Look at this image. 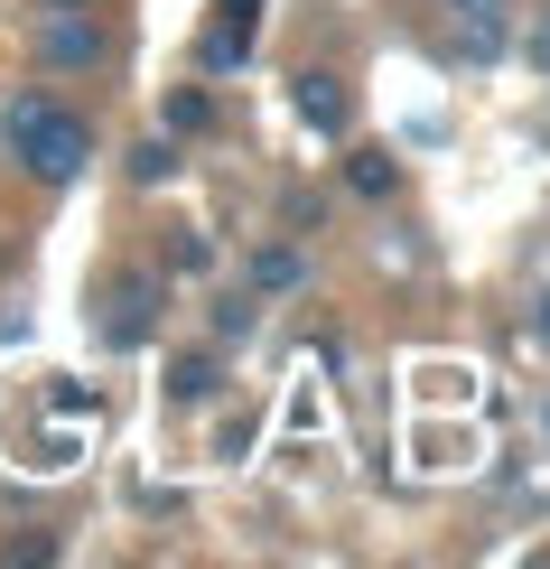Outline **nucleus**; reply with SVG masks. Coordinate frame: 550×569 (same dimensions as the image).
I'll return each instance as SVG.
<instances>
[{
  "mask_svg": "<svg viewBox=\"0 0 550 569\" xmlns=\"http://www.w3.org/2000/svg\"><path fill=\"white\" fill-rule=\"evenodd\" d=\"M532 337H541V346H550V290H541V299H532Z\"/></svg>",
  "mask_w": 550,
  "mask_h": 569,
  "instance_id": "nucleus-14",
  "label": "nucleus"
},
{
  "mask_svg": "<svg viewBox=\"0 0 550 569\" xmlns=\"http://www.w3.org/2000/svg\"><path fill=\"white\" fill-rule=\"evenodd\" d=\"M346 178H354V197H392V187H401V169H392L382 150H354V159H346Z\"/></svg>",
  "mask_w": 550,
  "mask_h": 569,
  "instance_id": "nucleus-9",
  "label": "nucleus"
},
{
  "mask_svg": "<svg viewBox=\"0 0 550 569\" xmlns=\"http://www.w3.org/2000/svg\"><path fill=\"white\" fill-rule=\"evenodd\" d=\"M47 57L57 66H93L103 57V29H93V19H57V29H47Z\"/></svg>",
  "mask_w": 550,
  "mask_h": 569,
  "instance_id": "nucleus-5",
  "label": "nucleus"
},
{
  "mask_svg": "<svg viewBox=\"0 0 550 569\" xmlns=\"http://www.w3.org/2000/svg\"><path fill=\"white\" fill-rule=\"evenodd\" d=\"M252 327H261V308H252V299H224V308H214V346H243Z\"/></svg>",
  "mask_w": 550,
  "mask_h": 569,
  "instance_id": "nucleus-11",
  "label": "nucleus"
},
{
  "mask_svg": "<svg viewBox=\"0 0 550 569\" xmlns=\"http://www.w3.org/2000/svg\"><path fill=\"white\" fill-rule=\"evenodd\" d=\"M150 308H159V280H112V318H103V337L112 346H150Z\"/></svg>",
  "mask_w": 550,
  "mask_h": 569,
  "instance_id": "nucleus-4",
  "label": "nucleus"
},
{
  "mask_svg": "<svg viewBox=\"0 0 550 569\" xmlns=\"http://www.w3.org/2000/svg\"><path fill=\"white\" fill-rule=\"evenodd\" d=\"M214 10H224V19H214V29H206V47H197V57H206V76H224V66H243V57H252L261 0H214Z\"/></svg>",
  "mask_w": 550,
  "mask_h": 569,
  "instance_id": "nucleus-2",
  "label": "nucleus"
},
{
  "mask_svg": "<svg viewBox=\"0 0 550 569\" xmlns=\"http://www.w3.org/2000/svg\"><path fill=\"white\" fill-rule=\"evenodd\" d=\"M0 150L19 159L38 187H66L84 169V150H93V131H84V112H66V103H47V93H19L10 112H0Z\"/></svg>",
  "mask_w": 550,
  "mask_h": 569,
  "instance_id": "nucleus-1",
  "label": "nucleus"
},
{
  "mask_svg": "<svg viewBox=\"0 0 550 569\" xmlns=\"http://www.w3.org/2000/svg\"><path fill=\"white\" fill-rule=\"evenodd\" d=\"M169 392H178V401H214V392H224V365H214V355H178V365H169Z\"/></svg>",
  "mask_w": 550,
  "mask_h": 569,
  "instance_id": "nucleus-7",
  "label": "nucleus"
},
{
  "mask_svg": "<svg viewBox=\"0 0 550 569\" xmlns=\"http://www.w3.org/2000/svg\"><path fill=\"white\" fill-rule=\"evenodd\" d=\"M57 10H84V0H57Z\"/></svg>",
  "mask_w": 550,
  "mask_h": 569,
  "instance_id": "nucleus-16",
  "label": "nucleus"
},
{
  "mask_svg": "<svg viewBox=\"0 0 550 569\" xmlns=\"http://www.w3.org/2000/svg\"><path fill=\"white\" fill-rule=\"evenodd\" d=\"M47 411H57V420H93V411H103V392H93V383H57V392H47Z\"/></svg>",
  "mask_w": 550,
  "mask_h": 569,
  "instance_id": "nucleus-12",
  "label": "nucleus"
},
{
  "mask_svg": "<svg viewBox=\"0 0 550 569\" xmlns=\"http://www.w3.org/2000/svg\"><path fill=\"white\" fill-rule=\"evenodd\" d=\"M252 280H261V290H299V280H308V262H299L290 243H261V252H252Z\"/></svg>",
  "mask_w": 550,
  "mask_h": 569,
  "instance_id": "nucleus-8",
  "label": "nucleus"
},
{
  "mask_svg": "<svg viewBox=\"0 0 550 569\" xmlns=\"http://www.w3.org/2000/svg\"><path fill=\"white\" fill-rule=\"evenodd\" d=\"M458 57H467V66H494V57H504V10H467Z\"/></svg>",
  "mask_w": 550,
  "mask_h": 569,
  "instance_id": "nucleus-6",
  "label": "nucleus"
},
{
  "mask_svg": "<svg viewBox=\"0 0 550 569\" xmlns=\"http://www.w3.org/2000/svg\"><path fill=\"white\" fill-rule=\"evenodd\" d=\"M169 122H178V131H206V122H214V103L187 84V93H169Z\"/></svg>",
  "mask_w": 550,
  "mask_h": 569,
  "instance_id": "nucleus-13",
  "label": "nucleus"
},
{
  "mask_svg": "<svg viewBox=\"0 0 550 569\" xmlns=\"http://www.w3.org/2000/svg\"><path fill=\"white\" fill-rule=\"evenodd\" d=\"M131 178H140V187H169V178H178V150H169V140H140V150H131Z\"/></svg>",
  "mask_w": 550,
  "mask_h": 569,
  "instance_id": "nucleus-10",
  "label": "nucleus"
},
{
  "mask_svg": "<svg viewBox=\"0 0 550 569\" xmlns=\"http://www.w3.org/2000/svg\"><path fill=\"white\" fill-rule=\"evenodd\" d=\"M290 112H299L308 131H327V140L354 122V103H346V84H337V76H290Z\"/></svg>",
  "mask_w": 550,
  "mask_h": 569,
  "instance_id": "nucleus-3",
  "label": "nucleus"
},
{
  "mask_svg": "<svg viewBox=\"0 0 550 569\" xmlns=\"http://www.w3.org/2000/svg\"><path fill=\"white\" fill-rule=\"evenodd\" d=\"M458 10H504V0H458Z\"/></svg>",
  "mask_w": 550,
  "mask_h": 569,
  "instance_id": "nucleus-15",
  "label": "nucleus"
}]
</instances>
